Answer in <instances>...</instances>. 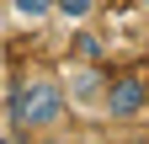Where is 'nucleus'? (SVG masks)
<instances>
[{
  "instance_id": "6e6552de",
  "label": "nucleus",
  "mask_w": 149,
  "mask_h": 144,
  "mask_svg": "<svg viewBox=\"0 0 149 144\" xmlns=\"http://www.w3.org/2000/svg\"><path fill=\"white\" fill-rule=\"evenodd\" d=\"M91 144H107V139H91Z\"/></svg>"
},
{
  "instance_id": "423d86ee",
  "label": "nucleus",
  "mask_w": 149,
  "mask_h": 144,
  "mask_svg": "<svg viewBox=\"0 0 149 144\" xmlns=\"http://www.w3.org/2000/svg\"><path fill=\"white\" fill-rule=\"evenodd\" d=\"M74 59H80V64H96V59H101V38H96L91 27L74 32Z\"/></svg>"
},
{
  "instance_id": "39448f33",
  "label": "nucleus",
  "mask_w": 149,
  "mask_h": 144,
  "mask_svg": "<svg viewBox=\"0 0 149 144\" xmlns=\"http://www.w3.org/2000/svg\"><path fill=\"white\" fill-rule=\"evenodd\" d=\"M53 16H59V22H74V27H85L91 16H96V0H53Z\"/></svg>"
},
{
  "instance_id": "1a4fd4ad",
  "label": "nucleus",
  "mask_w": 149,
  "mask_h": 144,
  "mask_svg": "<svg viewBox=\"0 0 149 144\" xmlns=\"http://www.w3.org/2000/svg\"><path fill=\"white\" fill-rule=\"evenodd\" d=\"M0 144H11V139H0Z\"/></svg>"
},
{
  "instance_id": "20e7f679",
  "label": "nucleus",
  "mask_w": 149,
  "mask_h": 144,
  "mask_svg": "<svg viewBox=\"0 0 149 144\" xmlns=\"http://www.w3.org/2000/svg\"><path fill=\"white\" fill-rule=\"evenodd\" d=\"M6 6H11V16L22 27H43L48 16H53V0H6Z\"/></svg>"
},
{
  "instance_id": "f03ea898",
  "label": "nucleus",
  "mask_w": 149,
  "mask_h": 144,
  "mask_svg": "<svg viewBox=\"0 0 149 144\" xmlns=\"http://www.w3.org/2000/svg\"><path fill=\"white\" fill-rule=\"evenodd\" d=\"M144 107H149V80L139 75V69L107 80V101H101V117L107 123H133V117H144Z\"/></svg>"
},
{
  "instance_id": "0eeeda50",
  "label": "nucleus",
  "mask_w": 149,
  "mask_h": 144,
  "mask_svg": "<svg viewBox=\"0 0 149 144\" xmlns=\"http://www.w3.org/2000/svg\"><path fill=\"white\" fill-rule=\"evenodd\" d=\"M27 144H74V139H69V134H59V128H43V134H32Z\"/></svg>"
},
{
  "instance_id": "7ed1b4c3",
  "label": "nucleus",
  "mask_w": 149,
  "mask_h": 144,
  "mask_svg": "<svg viewBox=\"0 0 149 144\" xmlns=\"http://www.w3.org/2000/svg\"><path fill=\"white\" fill-rule=\"evenodd\" d=\"M64 96H69V107L74 112H96L101 117V101H107V75L96 64H80L74 59L69 64V75H64Z\"/></svg>"
},
{
  "instance_id": "9d476101",
  "label": "nucleus",
  "mask_w": 149,
  "mask_h": 144,
  "mask_svg": "<svg viewBox=\"0 0 149 144\" xmlns=\"http://www.w3.org/2000/svg\"><path fill=\"white\" fill-rule=\"evenodd\" d=\"M144 6H149V0H144Z\"/></svg>"
},
{
  "instance_id": "f257e3e1",
  "label": "nucleus",
  "mask_w": 149,
  "mask_h": 144,
  "mask_svg": "<svg viewBox=\"0 0 149 144\" xmlns=\"http://www.w3.org/2000/svg\"><path fill=\"white\" fill-rule=\"evenodd\" d=\"M69 112V96H64V80L53 75V69H22L11 85V101H6V117H11V128L32 139V134H43V128H59Z\"/></svg>"
}]
</instances>
